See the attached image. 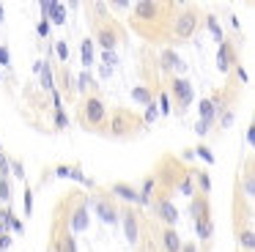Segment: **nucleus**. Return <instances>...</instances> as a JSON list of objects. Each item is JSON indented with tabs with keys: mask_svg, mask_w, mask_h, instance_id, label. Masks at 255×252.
Masks as SVG:
<instances>
[{
	"mask_svg": "<svg viewBox=\"0 0 255 252\" xmlns=\"http://www.w3.org/2000/svg\"><path fill=\"white\" fill-rule=\"evenodd\" d=\"M211 230H214V225H211V219H200V222H195V233H198V239H211Z\"/></svg>",
	"mask_w": 255,
	"mask_h": 252,
	"instance_id": "14",
	"label": "nucleus"
},
{
	"mask_svg": "<svg viewBox=\"0 0 255 252\" xmlns=\"http://www.w3.org/2000/svg\"><path fill=\"white\" fill-rule=\"evenodd\" d=\"M41 88H44V91H55V82H52V69H50V63H44L41 66Z\"/></svg>",
	"mask_w": 255,
	"mask_h": 252,
	"instance_id": "18",
	"label": "nucleus"
},
{
	"mask_svg": "<svg viewBox=\"0 0 255 252\" xmlns=\"http://www.w3.org/2000/svg\"><path fill=\"white\" fill-rule=\"evenodd\" d=\"M156 110H159V113H170V99H167V93H162V96H159V107H156Z\"/></svg>",
	"mask_w": 255,
	"mask_h": 252,
	"instance_id": "34",
	"label": "nucleus"
},
{
	"mask_svg": "<svg viewBox=\"0 0 255 252\" xmlns=\"http://www.w3.org/2000/svg\"><path fill=\"white\" fill-rule=\"evenodd\" d=\"M209 126L211 124H206V121H198V124H195V131H198V134H206V131H209Z\"/></svg>",
	"mask_w": 255,
	"mask_h": 252,
	"instance_id": "42",
	"label": "nucleus"
},
{
	"mask_svg": "<svg viewBox=\"0 0 255 252\" xmlns=\"http://www.w3.org/2000/svg\"><path fill=\"white\" fill-rule=\"evenodd\" d=\"M198 178H200V189H203V192H209V189H211V181H209V175H206V173H200Z\"/></svg>",
	"mask_w": 255,
	"mask_h": 252,
	"instance_id": "41",
	"label": "nucleus"
},
{
	"mask_svg": "<svg viewBox=\"0 0 255 252\" xmlns=\"http://www.w3.org/2000/svg\"><path fill=\"white\" fill-rule=\"evenodd\" d=\"M102 63L107 66V69H113V66L118 63V58H116V52H102Z\"/></svg>",
	"mask_w": 255,
	"mask_h": 252,
	"instance_id": "31",
	"label": "nucleus"
},
{
	"mask_svg": "<svg viewBox=\"0 0 255 252\" xmlns=\"http://www.w3.org/2000/svg\"><path fill=\"white\" fill-rule=\"evenodd\" d=\"M178 189H181V195H187V197H189V195H192V181L184 178L181 184H178Z\"/></svg>",
	"mask_w": 255,
	"mask_h": 252,
	"instance_id": "36",
	"label": "nucleus"
},
{
	"mask_svg": "<svg viewBox=\"0 0 255 252\" xmlns=\"http://www.w3.org/2000/svg\"><path fill=\"white\" fill-rule=\"evenodd\" d=\"M239 241H242V244L247 247V250H253V247H255V236H253V230H244V233L239 236Z\"/></svg>",
	"mask_w": 255,
	"mask_h": 252,
	"instance_id": "29",
	"label": "nucleus"
},
{
	"mask_svg": "<svg viewBox=\"0 0 255 252\" xmlns=\"http://www.w3.org/2000/svg\"><path fill=\"white\" fill-rule=\"evenodd\" d=\"M151 189H154V181H145V184H143V192H140V195H137V203H143V206H148V203H151Z\"/></svg>",
	"mask_w": 255,
	"mask_h": 252,
	"instance_id": "22",
	"label": "nucleus"
},
{
	"mask_svg": "<svg viewBox=\"0 0 255 252\" xmlns=\"http://www.w3.org/2000/svg\"><path fill=\"white\" fill-rule=\"evenodd\" d=\"M200 121H206V124H211V121H214V113H217V107H214V102H209V99H206V102H200Z\"/></svg>",
	"mask_w": 255,
	"mask_h": 252,
	"instance_id": "13",
	"label": "nucleus"
},
{
	"mask_svg": "<svg viewBox=\"0 0 255 252\" xmlns=\"http://www.w3.org/2000/svg\"><path fill=\"white\" fill-rule=\"evenodd\" d=\"M156 214H159L167 225H176L178 222V208L173 206L170 200H159V203H156Z\"/></svg>",
	"mask_w": 255,
	"mask_h": 252,
	"instance_id": "5",
	"label": "nucleus"
},
{
	"mask_svg": "<svg viewBox=\"0 0 255 252\" xmlns=\"http://www.w3.org/2000/svg\"><path fill=\"white\" fill-rule=\"evenodd\" d=\"M0 200H11V186H8V178H0Z\"/></svg>",
	"mask_w": 255,
	"mask_h": 252,
	"instance_id": "28",
	"label": "nucleus"
},
{
	"mask_svg": "<svg viewBox=\"0 0 255 252\" xmlns=\"http://www.w3.org/2000/svg\"><path fill=\"white\" fill-rule=\"evenodd\" d=\"M236 74H239V80H242V82H247V71H244L242 66H239V69H236Z\"/></svg>",
	"mask_w": 255,
	"mask_h": 252,
	"instance_id": "47",
	"label": "nucleus"
},
{
	"mask_svg": "<svg viewBox=\"0 0 255 252\" xmlns=\"http://www.w3.org/2000/svg\"><path fill=\"white\" fill-rule=\"evenodd\" d=\"M8 247H11V239H8V233H6V236H0V252H6Z\"/></svg>",
	"mask_w": 255,
	"mask_h": 252,
	"instance_id": "43",
	"label": "nucleus"
},
{
	"mask_svg": "<svg viewBox=\"0 0 255 252\" xmlns=\"http://www.w3.org/2000/svg\"><path fill=\"white\" fill-rule=\"evenodd\" d=\"M159 118V110H156V104H145V124H154V121Z\"/></svg>",
	"mask_w": 255,
	"mask_h": 252,
	"instance_id": "26",
	"label": "nucleus"
},
{
	"mask_svg": "<svg viewBox=\"0 0 255 252\" xmlns=\"http://www.w3.org/2000/svg\"><path fill=\"white\" fill-rule=\"evenodd\" d=\"M0 66H11V55L6 47H0Z\"/></svg>",
	"mask_w": 255,
	"mask_h": 252,
	"instance_id": "38",
	"label": "nucleus"
},
{
	"mask_svg": "<svg viewBox=\"0 0 255 252\" xmlns=\"http://www.w3.org/2000/svg\"><path fill=\"white\" fill-rule=\"evenodd\" d=\"M47 22H55V25H66V8H63L61 3H55L52 5V11H50V19Z\"/></svg>",
	"mask_w": 255,
	"mask_h": 252,
	"instance_id": "20",
	"label": "nucleus"
},
{
	"mask_svg": "<svg viewBox=\"0 0 255 252\" xmlns=\"http://www.w3.org/2000/svg\"><path fill=\"white\" fill-rule=\"evenodd\" d=\"M198 156L203 159V162L214 164V153H211V151H209V148H206V145H200V148H198Z\"/></svg>",
	"mask_w": 255,
	"mask_h": 252,
	"instance_id": "33",
	"label": "nucleus"
},
{
	"mask_svg": "<svg viewBox=\"0 0 255 252\" xmlns=\"http://www.w3.org/2000/svg\"><path fill=\"white\" fill-rule=\"evenodd\" d=\"M11 230H17V233H22V230H25V225L19 222L17 217H14V219H11Z\"/></svg>",
	"mask_w": 255,
	"mask_h": 252,
	"instance_id": "45",
	"label": "nucleus"
},
{
	"mask_svg": "<svg viewBox=\"0 0 255 252\" xmlns=\"http://www.w3.org/2000/svg\"><path fill=\"white\" fill-rule=\"evenodd\" d=\"M162 69H178L181 71L184 63H181V58H178L173 49H167V52H162Z\"/></svg>",
	"mask_w": 255,
	"mask_h": 252,
	"instance_id": "10",
	"label": "nucleus"
},
{
	"mask_svg": "<svg viewBox=\"0 0 255 252\" xmlns=\"http://www.w3.org/2000/svg\"><path fill=\"white\" fill-rule=\"evenodd\" d=\"M247 142H250V145L255 142V131H253V129H247Z\"/></svg>",
	"mask_w": 255,
	"mask_h": 252,
	"instance_id": "49",
	"label": "nucleus"
},
{
	"mask_svg": "<svg viewBox=\"0 0 255 252\" xmlns=\"http://www.w3.org/2000/svg\"><path fill=\"white\" fill-rule=\"evenodd\" d=\"M181 250H184V252H195V247L189 244V247H181Z\"/></svg>",
	"mask_w": 255,
	"mask_h": 252,
	"instance_id": "50",
	"label": "nucleus"
},
{
	"mask_svg": "<svg viewBox=\"0 0 255 252\" xmlns=\"http://www.w3.org/2000/svg\"><path fill=\"white\" fill-rule=\"evenodd\" d=\"M55 52H58V58L66 63L69 60V47H66V41H55Z\"/></svg>",
	"mask_w": 255,
	"mask_h": 252,
	"instance_id": "30",
	"label": "nucleus"
},
{
	"mask_svg": "<svg viewBox=\"0 0 255 252\" xmlns=\"http://www.w3.org/2000/svg\"><path fill=\"white\" fill-rule=\"evenodd\" d=\"M36 30H39V36H50V22H47V19H41Z\"/></svg>",
	"mask_w": 255,
	"mask_h": 252,
	"instance_id": "40",
	"label": "nucleus"
},
{
	"mask_svg": "<svg viewBox=\"0 0 255 252\" xmlns=\"http://www.w3.org/2000/svg\"><path fill=\"white\" fill-rule=\"evenodd\" d=\"M206 25H209V30H211V33H214V38H217V41H222V27L217 25V19H214V16H209V19H206Z\"/></svg>",
	"mask_w": 255,
	"mask_h": 252,
	"instance_id": "27",
	"label": "nucleus"
},
{
	"mask_svg": "<svg viewBox=\"0 0 255 252\" xmlns=\"http://www.w3.org/2000/svg\"><path fill=\"white\" fill-rule=\"evenodd\" d=\"M165 247H167V252H181V239H178L176 230H167L165 233Z\"/></svg>",
	"mask_w": 255,
	"mask_h": 252,
	"instance_id": "16",
	"label": "nucleus"
},
{
	"mask_svg": "<svg viewBox=\"0 0 255 252\" xmlns=\"http://www.w3.org/2000/svg\"><path fill=\"white\" fill-rule=\"evenodd\" d=\"M195 25H198V16H195V14H181L176 19V36H181V38L192 36Z\"/></svg>",
	"mask_w": 255,
	"mask_h": 252,
	"instance_id": "3",
	"label": "nucleus"
},
{
	"mask_svg": "<svg viewBox=\"0 0 255 252\" xmlns=\"http://www.w3.org/2000/svg\"><path fill=\"white\" fill-rule=\"evenodd\" d=\"M173 93H176L181 110H187L189 104H192V99H195V91H192V85H189L187 80H176V82H173Z\"/></svg>",
	"mask_w": 255,
	"mask_h": 252,
	"instance_id": "2",
	"label": "nucleus"
},
{
	"mask_svg": "<svg viewBox=\"0 0 255 252\" xmlns=\"http://www.w3.org/2000/svg\"><path fill=\"white\" fill-rule=\"evenodd\" d=\"M134 11L143 19H151V16H156V3H134Z\"/></svg>",
	"mask_w": 255,
	"mask_h": 252,
	"instance_id": "19",
	"label": "nucleus"
},
{
	"mask_svg": "<svg viewBox=\"0 0 255 252\" xmlns=\"http://www.w3.org/2000/svg\"><path fill=\"white\" fill-rule=\"evenodd\" d=\"M8 175V159L3 156V151H0V178H6Z\"/></svg>",
	"mask_w": 255,
	"mask_h": 252,
	"instance_id": "37",
	"label": "nucleus"
},
{
	"mask_svg": "<svg viewBox=\"0 0 255 252\" xmlns=\"http://www.w3.org/2000/svg\"><path fill=\"white\" fill-rule=\"evenodd\" d=\"M132 99H134V102H140V104H151V93L145 91V88H134Z\"/></svg>",
	"mask_w": 255,
	"mask_h": 252,
	"instance_id": "24",
	"label": "nucleus"
},
{
	"mask_svg": "<svg viewBox=\"0 0 255 252\" xmlns=\"http://www.w3.org/2000/svg\"><path fill=\"white\" fill-rule=\"evenodd\" d=\"M113 192H116L121 200H127V203H137V192H134L132 186H127V184H116V186H113Z\"/></svg>",
	"mask_w": 255,
	"mask_h": 252,
	"instance_id": "11",
	"label": "nucleus"
},
{
	"mask_svg": "<svg viewBox=\"0 0 255 252\" xmlns=\"http://www.w3.org/2000/svg\"><path fill=\"white\" fill-rule=\"evenodd\" d=\"M231 124H233V115H231V113H228V115H225V118H222V126H231Z\"/></svg>",
	"mask_w": 255,
	"mask_h": 252,
	"instance_id": "48",
	"label": "nucleus"
},
{
	"mask_svg": "<svg viewBox=\"0 0 255 252\" xmlns=\"http://www.w3.org/2000/svg\"><path fill=\"white\" fill-rule=\"evenodd\" d=\"M3 14H6V11H3V3H0V25H3Z\"/></svg>",
	"mask_w": 255,
	"mask_h": 252,
	"instance_id": "51",
	"label": "nucleus"
},
{
	"mask_svg": "<svg viewBox=\"0 0 255 252\" xmlns=\"http://www.w3.org/2000/svg\"><path fill=\"white\" fill-rule=\"evenodd\" d=\"M83 121L85 124H102L105 121V104L99 99H88L83 104Z\"/></svg>",
	"mask_w": 255,
	"mask_h": 252,
	"instance_id": "1",
	"label": "nucleus"
},
{
	"mask_svg": "<svg viewBox=\"0 0 255 252\" xmlns=\"http://www.w3.org/2000/svg\"><path fill=\"white\" fill-rule=\"evenodd\" d=\"M244 192H247V195H255V181H253V175H247V178H244Z\"/></svg>",
	"mask_w": 255,
	"mask_h": 252,
	"instance_id": "39",
	"label": "nucleus"
},
{
	"mask_svg": "<svg viewBox=\"0 0 255 252\" xmlns=\"http://www.w3.org/2000/svg\"><path fill=\"white\" fill-rule=\"evenodd\" d=\"M96 211H99L102 222H107V225H116V222H118V214H116V208H113L110 203L99 200V203H96Z\"/></svg>",
	"mask_w": 255,
	"mask_h": 252,
	"instance_id": "8",
	"label": "nucleus"
},
{
	"mask_svg": "<svg viewBox=\"0 0 255 252\" xmlns=\"http://www.w3.org/2000/svg\"><path fill=\"white\" fill-rule=\"evenodd\" d=\"M124 233H127V239L132 241V244L137 241V217H134L132 211L124 214Z\"/></svg>",
	"mask_w": 255,
	"mask_h": 252,
	"instance_id": "9",
	"label": "nucleus"
},
{
	"mask_svg": "<svg viewBox=\"0 0 255 252\" xmlns=\"http://www.w3.org/2000/svg\"><path fill=\"white\" fill-rule=\"evenodd\" d=\"M25 211H33V195H30V192H25Z\"/></svg>",
	"mask_w": 255,
	"mask_h": 252,
	"instance_id": "44",
	"label": "nucleus"
},
{
	"mask_svg": "<svg viewBox=\"0 0 255 252\" xmlns=\"http://www.w3.org/2000/svg\"><path fill=\"white\" fill-rule=\"evenodd\" d=\"M11 219H14V214L8 211V208H3V211H0V236L8 233V228H11Z\"/></svg>",
	"mask_w": 255,
	"mask_h": 252,
	"instance_id": "21",
	"label": "nucleus"
},
{
	"mask_svg": "<svg viewBox=\"0 0 255 252\" xmlns=\"http://www.w3.org/2000/svg\"><path fill=\"white\" fill-rule=\"evenodd\" d=\"M91 85H94V80H91V74H88V71H83V74L77 77V85H74V88H77V91H88Z\"/></svg>",
	"mask_w": 255,
	"mask_h": 252,
	"instance_id": "25",
	"label": "nucleus"
},
{
	"mask_svg": "<svg viewBox=\"0 0 255 252\" xmlns=\"http://www.w3.org/2000/svg\"><path fill=\"white\" fill-rule=\"evenodd\" d=\"M58 252H77V244H74L72 236H63V239L58 241Z\"/></svg>",
	"mask_w": 255,
	"mask_h": 252,
	"instance_id": "23",
	"label": "nucleus"
},
{
	"mask_svg": "<svg viewBox=\"0 0 255 252\" xmlns=\"http://www.w3.org/2000/svg\"><path fill=\"white\" fill-rule=\"evenodd\" d=\"M72 230H74V233L88 230V206H80L77 211L72 214Z\"/></svg>",
	"mask_w": 255,
	"mask_h": 252,
	"instance_id": "6",
	"label": "nucleus"
},
{
	"mask_svg": "<svg viewBox=\"0 0 255 252\" xmlns=\"http://www.w3.org/2000/svg\"><path fill=\"white\" fill-rule=\"evenodd\" d=\"M8 167H11V173L17 175V178H25V167L19 162H8Z\"/></svg>",
	"mask_w": 255,
	"mask_h": 252,
	"instance_id": "35",
	"label": "nucleus"
},
{
	"mask_svg": "<svg viewBox=\"0 0 255 252\" xmlns=\"http://www.w3.org/2000/svg\"><path fill=\"white\" fill-rule=\"evenodd\" d=\"M99 44L105 47V52H116V33H113V30H102L99 33Z\"/></svg>",
	"mask_w": 255,
	"mask_h": 252,
	"instance_id": "12",
	"label": "nucleus"
},
{
	"mask_svg": "<svg viewBox=\"0 0 255 252\" xmlns=\"http://www.w3.org/2000/svg\"><path fill=\"white\" fill-rule=\"evenodd\" d=\"M192 214H195V222H200V219H209V206H206L203 197H198V200L192 203Z\"/></svg>",
	"mask_w": 255,
	"mask_h": 252,
	"instance_id": "15",
	"label": "nucleus"
},
{
	"mask_svg": "<svg viewBox=\"0 0 255 252\" xmlns=\"http://www.w3.org/2000/svg\"><path fill=\"white\" fill-rule=\"evenodd\" d=\"M55 124H58V129H66V126H69V118H66L63 110H55Z\"/></svg>",
	"mask_w": 255,
	"mask_h": 252,
	"instance_id": "32",
	"label": "nucleus"
},
{
	"mask_svg": "<svg viewBox=\"0 0 255 252\" xmlns=\"http://www.w3.org/2000/svg\"><path fill=\"white\" fill-rule=\"evenodd\" d=\"M233 63V49L228 41H220V49H217V69L220 71H228Z\"/></svg>",
	"mask_w": 255,
	"mask_h": 252,
	"instance_id": "4",
	"label": "nucleus"
},
{
	"mask_svg": "<svg viewBox=\"0 0 255 252\" xmlns=\"http://www.w3.org/2000/svg\"><path fill=\"white\" fill-rule=\"evenodd\" d=\"M55 175H58V178H74V181H80V184L91 186V178H88V175H83L77 167H66V164H63V167L55 170Z\"/></svg>",
	"mask_w": 255,
	"mask_h": 252,
	"instance_id": "7",
	"label": "nucleus"
},
{
	"mask_svg": "<svg viewBox=\"0 0 255 252\" xmlns=\"http://www.w3.org/2000/svg\"><path fill=\"white\" fill-rule=\"evenodd\" d=\"M80 55H83V63H85V69H88V66L94 63V41H91V38H85V41H83Z\"/></svg>",
	"mask_w": 255,
	"mask_h": 252,
	"instance_id": "17",
	"label": "nucleus"
},
{
	"mask_svg": "<svg viewBox=\"0 0 255 252\" xmlns=\"http://www.w3.org/2000/svg\"><path fill=\"white\" fill-rule=\"evenodd\" d=\"M110 74H113V69H107V66H102V69H99V77H102V80H110Z\"/></svg>",
	"mask_w": 255,
	"mask_h": 252,
	"instance_id": "46",
	"label": "nucleus"
}]
</instances>
